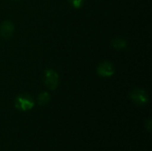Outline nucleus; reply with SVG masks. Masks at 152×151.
<instances>
[{"mask_svg":"<svg viewBox=\"0 0 152 151\" xmlns=\"http://www.w3.org/2000/svg\"><path fill=\"white\" fill-rule=\"evenodd\" d=\"M115 66L109 61H102L97 68V73L102 77H110L115 74Z\"/></svg>","mask_w":152,"mask_h":151,"instance_id":"20e7f679","label":"nucleus"},{"mask_svg":"<svg viewBox=\"0 0 152 151\" xmlns=\"http://www.w3.org/2000/svg\"><path fill=\"white\" fill-rule=\"evenodd\" d=\"M111 46L115 50L121 51L127 47V41L123 37H115L111 41Z\"/></svg>","mask_w":152,"mask_h":151,"instance_id":"423d86ee","label":"nucleus"},{"mask_svg":"<svg viewBox=\"0 0 152 151\" xmlns=\"http://www.w3.org/2000/svg\"><path fill=\"white\" fill-rule=\"evenodd\" d=\"M130 99L136 105L143 106L149 102V95L147 92L142 88H134L129 93Z\"/></svg>","mask_w":152,"mask_h":151,"instance_id":"7ed1b4c3","label":"nucleus"},{"mask_svg":"<svg viewBox=\"0 0 152 151\" xmlns=\"http://www.w3.org/2000/svg\"><path fill=\"white\" fill-rule=\"evenodd\" d=\"M84 2H85V0H69L70 4L76 9L81 8L82 5L84 4Z\"/></svg>","mask_w":152,"mask_h":151,"instance_id":"6e6552de","label":"nucleus"},{"mask_svg":"<svg viewBox=\"0 0 152 151\" xmlns=\"http://www.w3.org/2000/svg\"><path fill=\"white\" fill-rule=\"evenodd\" d=\"M145 129L149 132V133H151V128H152V122H151V118H148L146 121H145Z\"/></svg>","mask_w":152,"mask_h":151,"instance_id":"1a4fd4ad","label":"nucleus"},{"mask_svg":"<svg viewBox=\"0 0 152 151\" xmlns=\"http://www.w3.org/2000/svg\"><path fill=\"white\" fill-rule=\"evenodd\" d=\"M14 106L20 111H28L34 108L35 101L29 94L22 93L15 98Z\"/></svg>","mask_w":152,"mask_h":151,"instance_id":"f257e3e1","label":"nucleus"},{"mask_svg":"<svg viewBox=\"0 0 152 151\" xmlns=\"http://www.w3.org/2000/svg\"><path fill=\"white\" fill-rule=\"evenodd\" d=\"M43 80L49 90H55L59 85V75L53 69H46L44 71Z\"/></svg>","mask_w":152,"mask_h":151,"instance_id":"f03ea898","label":"nucleus"},{"mask_svg":"<svg viewBox=\"0 0 152 151\" xmlns=\"http://www.w3.org/2000/svg\"><path fill=\"white\" fill-rule=\"evenodd\" d=\"M51 101V95L47 92H42L37 96V102L40 106L47 105Z\"/></svg>","mask_w":152,"mask_h":151,"instance_id":"0eeeda50","label":"nucleus"},{"mask_svg":"<svg viewBox=\"0 0 152 151\" xmlns=\"http://www.w3.org/2000/svg\"><path fill=\"white\" fill-rule=\"evenodd\" d=\"M14 33V25L10 20H4L0 25V36L4 39H10Z\"/></svg>","mask_w":152,"mask_h":151,"instance_id":"39448f33","label":"nucleus"}]
</instances>
